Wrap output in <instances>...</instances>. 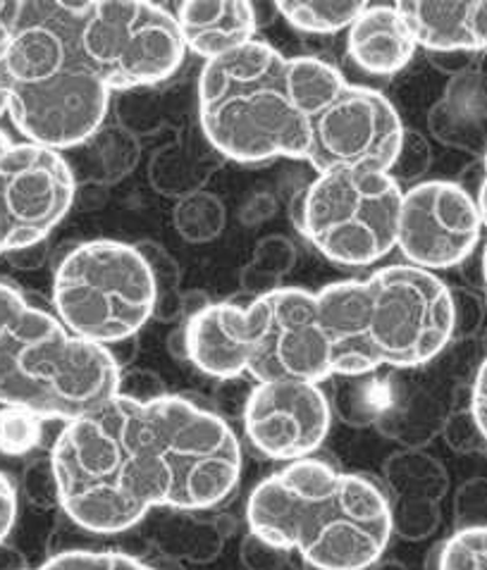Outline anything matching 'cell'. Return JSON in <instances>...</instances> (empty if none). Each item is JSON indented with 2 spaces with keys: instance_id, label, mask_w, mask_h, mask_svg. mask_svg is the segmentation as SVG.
I'll use <instances>...</instances> for the list:
<instances>
[{
  "instance_id": "cell-1",
  "label": "cell",
  "mask_w": 487,
  "mask_h": 570,
  "mask_svg": "<svg viewBox=\"0 0 487 570\" xmlns=\"http://www.w3.org/2000/svg\"><path fill=\"white\" fill-rule=\"evenodd\" d=\"M60 511L113 538L156 509L208 511L237 490L242 446L208 401L167 394L150 404L115 396L67 423L50 449Z\"/></svg>"
},
{
  "instance_id": "cell-2",
  "label": "cell",
  "mask_w": 487,
  "mask_h": 570,
  "mask_svg": "<svg viewBox=\"0 0 487 570\" xmlns=\"http://www.w3.org/2000/svg\"><path fill=\"white\" fill-rule=\"evenodd\" d=\"M344 75L311 56H282L261 39L204 65L196 81L198 125L227 160H311Z\"/></svg>"
},
{
  "instance_id": "cell-3",
  "label": "cell",
  "mask_w": 487,
  "mask_h": 570,
  "mask_svg": "<svg viewBox=\"0 0 487 570\" xmlns=\"http://www.w3.org/2000/svg\"><path fill=\"white\" fill-rule=\"evenodd\" d=\"M246 523L315 570H368L392 540L388 492L323 459H301L263 478L249 494Z\"/></svg>"
},
{
  "instance_id": "cell-4",
  "label": "cell",
  "mask_w": 487,
  "mask_h": 570,
  "mask_svg": "<svg viewBox=\"0 0 487 570\" xmlns=\"http://www.w3.org/2000/svg\"><path fill=\"white\" fill-rule=\"evenodd\" d=\"M318 296V321L332 377L411 371L451 344V294L438 275L413 265L380 267L363 279L332 282Z\"/></svg>"
},
{
  "instance_id": "cell-5",
  "label": "cell",
  "mask_w": 487,
  "mask_h": 570,
  "mask_svg": "<svg viewBox=\"0 0 487 570\" xmlns=\"http://www.w3.org/2000/svg\"><path fill=\"white\" fill-rule=\"evenodd\" d=\"M81 8L84 0H27L6 60L14 127L60 154L106 125L113 100L81 46Z\"/></svg>"
},
{
  "instance_id": "cell-6",
  "label": "cell",
  "mask_w": 487,
  "mask_h": 570,
  "mask_svg": "<svg viewBox=\"0 0 487 570\" xmlns=\"http://www.w3.org/2000/svg\"><path fill=\"white\" fill-rule=\"evenodd\" d=\"M120 367L106 346L77 337L27 296L0 330V404L43 421H79L117 396Z\"/></svg>"
},
{
  "instance_id": "cell-7",
  "label": "cell",
  "mask_w": 487,
  "mask_h": 570,
  "mask_svg": "<svg viewBox=\"0 0 487 570\" xmlns=\"http://www.w3.org/2000/svg\"><path fill=\"white\" fill-rule=\"evenodd\" d=\"M156 282L134 244L94 239L56 261L53 311L77 337L110 346L154 321Z\"/></svg>"
},
{
  "instance_id": "cell-8",
  "label": "cell",
  "mask_w": 487,
  "mask_h": 570,
  "mask_svg": "<svg viewBox=\"0 0 487 570\" xmlns=\"http://www.w3.org/2000/svg\"><path fill=\"white\" fill-rule=\"evenodd\" d=\"M405 189L366 167L318 175L290 200V220L318 254L342 267H366L397 246Z\"/></svg>"
},
{
  "instance_id": "cell-9",
  "label": "cell",
  "mask_w": 487,
  "mask_h": 570,
  "mask_svg": "<svg viewBox=\"0 0 487 570\" xmlns=\"http://www.w3.org/2000/svg\"><path fill=\"white\" fill-rule=\"evenodd\" d=\"M81 46L113 94L158 87L187 56L175 14L148 0H84Z\"/></svg>"
},
{
  "instance_id": "cell-10",
  "label": "cell",
  "mask_w": 487,
  "mask_h": 570,
  "mask_svg": "<svg viewBox=\"0 0 487 570\" xmlns=\"http://www.w3.org/2000/svg\"><path fill=\"white\" fill-rule=\"evenodd\" d=\"M232 330L246 361V377L261 382L332 380L330 348L318 321V296L282 287L251 304L232 301Z\"/></svg>"
},
{
  "instance_id": "cell-11",
  "label": "cell",
  "mask_w": 487,
  "mask_h": 570,
  "mask_svg": "<svg viewBox=\"0 0 487 570\" xmlns=\"http://www.w3.org/2000/svg\"><path fill=\"white\" fill-rule=\"evenodd\" d=\"M483 229L478 200L457 181H421L401 198L397 248L413 267L447 271L474 256Z\"/></svg>"
},
{
  "instance_id": "cell-12",
  "label": "cell",
  "mask_w": 487,
  "mask_h": 570,
  "mask_svg": "<svg viewBox=\"0 0 487 570\" xmlns=\"http://www.w3.org/2000/svg\"><path fill=\"white\" fill-rule=\"evenodd\" d=\"M75 175L60 150L39 144H14L0 163V217L8 229V250L46 242L72 210Z\"/></svg>"
},
{
  "instance_id": "cell-13",
  "label": "cell",
  "mask_w": 487,
  "mask_h": 570,
  "mask_svg": "<svg viewBox=\"0 0 487 570\" xmlns=\"http://www.w3.org/2000/svg\"><path fill=\"white\" fill-rule=\"evenodd\" d=\"M242 423L261 456L288 463L311 459L332 425L330 396L318 382H261L249 394Z\"/></svg>"
},
{
  "instance_id": "cell-14",
  "label": "cell",
  "mask_w": 487,
  "mask_h": 570,
  "mask_svg": "<svg viewBox=\"0 0 487 570\" xmlns=\"http://www.w3.org/2000/svg\"><path fill=\"white\" fill-rule=\"evenodd\" d=\"M440 382L430 380L428 365L395 371L384 377V406L376 430L405 449H426L447 421Z\"/></svg>"
},
{
  "instance_id": "cell-15",
  "label": "cell",
  "mask_w": 487,
  "mask_h": 570,
  "mask_svg": "<svg viewBox=\"0 0 487 570\" xmlns=\"http://www.w3.org/2000/svg\"><path fill=\"white\" fill-rule=\"evenodd\" d=\"M397 10L409 22L416 43L428 53H480L487 50V0H405Z\"/></svg>"
},
{
  "instance_id": "cell-16",
  "label": "cell",
  "mask_w": 487,
  "mask_h": 570,
  "mask_svg": "<svg viewBox=\"0 0 487 570\" xmlns=\"http://www.w3.org/2000/svg\"><path fill=\"white\" fill-rule=\"evenodd\" d=\"M175 20L187 53L206 62L256 41L259 20L246 0H187L175 8Z\"/></svg>"
},
{
  "instance_id": "cell-17",
  "label": "cell",
  "mask_w": 487,
  "mask_h": 570,
  "mask_svg": "<svg viewBox=\"0 0 487 570\" xmlns=\"http://www.w3.org/2000/svg\"><path fill=\"white\" fill-rule=\"evenodd\" d=\"M416 37L397 6H368L349 27L347 50L361 72L392 77L416 56Z\"/></svg>"
},
{
  "instance_id": "cell-18",
  "label": "cell",
  "mask_w": 487,
  "mask_h": 570,
  "mask_svg": "<svg viewBox=\"0 0 487 570\" xmlns=\"http://www.w3.org/2000/svg\"><path fill=\"white\" fill-rule=\"evenodd\" d=\"M223 156L206 139L204 129L196 122H184L177 139L156 148L148 160V184L160 196L182 200L204 191L208 179L223 165Z\"/></svg>"
},
{
  "instance_id": "cell-19",
  "label": "cell",
  "mask_w": 487,
  "mask_h": 570,
  "mask_svg": "<svg viewBox=\"0 0 487 570\" xmlns=\"http://www.w3.org/2000/svg\"><path fill=\"white\" fill-rule=\"evenodd\" d=\"M232 301L211 304L204 313L184 323L189 363L221 382L246 377V361L232 330Z\"/></svg>"
},
{
  "instance_id": "cell-20",
  "label": "cell",
  "mask_w": 487,
  "mask_h": 570,
  "mask_svg": "<svg viewBox=\"0 0 487 570\" xmlns=\"http://www.w3.org/2000/svg\"><path fill=\"white\" fill-rule=\"evenodd\" d=\"M67 165L77 184L115 187L134 173L142 160V141L120 125H104L87 141L67 150Z\"/></svg>"
},
{
  "instance_id": "cell-21",
  "label": "cell",
  "mask_w": 487,
  "mask_h": 570,
  "mask_svg": "<svg viewBox=\"0 0 487 570\" xmlns=\"http://www.w3.org/2000/svg\"><path fill=\"white\" fill-rule=\"evenodd\" d=\"M146 540L156 554L182 563H213L223 554L227 538L215 515L201 518L198 511H173L150 518Z\"/></svg>"
},
{
  "instance_id": "cell-22",
  "label": "cell",
  "mask_w": 487,
  "mask_h": 570,
  "mask_svg": "<svg viewBox=\"0 0 487 570\" xmlns=\"http://www.w3.org/2000/svg\"><path fill=\"white\" fill-rule=\"evenodd\" d=\"M382 480L390 501H435L449 490L445 465L423 449H399L382 463Z\"/></svg>"
},
{
  "instance_id": "cell-23",
  "label": "cell",
  "mask_w": 487,
  "mask_h": 570,
  "mask_svg": "<svg viewBox=\"0 0 487 570\" xmlns=\"http://www.w3.org/2000/svg\"><path fill=\"white\" fill-rule=\"evenodd\" d=\"M275 8L294 29L325 37V33H338L342 29L349 31L368 3H361V0H280Z\"/></svg>"
},
{
  "instance_id": "cell-24",
  "label": "cell",
  "mask_w": 487,
  "mask_h": 570,
  "mask_svg": "<svg viewBox=\"0 0 487 570\" xmlns=\"http://www.w3.org/2000/svg\"><path fill=\"white\" fill-rule=\"evenodd\" d=\"M110 110L115 112V125H120L134 137H154L173 122L171 104L158 87H139L113 94Z\"/></svg>"
},
{
  "instance_id": "cell-25",
  "label": "cell",
  "mask_w": 487,
  "mask_h": 570,
  "mask_svg": "<svg viewBox=\"0 0 487 570\" xmlns=\"http://www.w3.org/2000/svg\"><path fill=\"white\" fill-rule=\"evenodd\" d=\"M330 406L351 428L376 425L384 406V380L376 375L332 377Z\"/></svg>"
},
{
  "instance_id": "cell-26",
  "label": "cell",
  "mask_w": 487,
  "mask_h": 570,
  "mask_svg": "<svg viewBox=\"0 0 487 570\" xmlns=\"http://www.w3.org/2000/svg\"><path fill=\"white\" fill-rule=\"evenodd\" d=\"M173 225L184 242L208 244L223 234L227 225V208L221 198L204 189L175 200Z\"/></svg>"
},
{
  "instance_id": "cell-27",
  "label": "cell",
  "mask_w": 487,
  "mask_h": 570,
  "mask_svg": "<svg viewBox=\"0 0 487 570\" xmlns=\"http://www.w3.org/2000/svg\"><path fill=\"white\" fill-rule=\"evenodd\" d=\"M43 417L20 406L0 409V454L27 456L41 444Z\"/></svg>"
},
{
  "instance_id": "cell-28",
  "label": "cell",
  "mask_w": 487,
  "mask_h": 570,
  "mask_svg": "<svg viewBox=\"0 0 487 570\" xmlns=\"http://www.w3.org/2000/svg\"><path fill=\"white\" fill-rule=\"evenodd\" d=\"M392 534L407 542H423L442 523L440 504L435 501H390Z\"/></svg>"
},
{
  "instance_id": "cell-29",
  "label": "cell",
  "mask_w": 487,
  "mask_h": 570,
  "mask_svg": "<svg viewBox=\"0 0 487 570\" xmlns=\"http://www.w3.org/2000/svg\"><path fill=\"white\" fill-rule=\"evenodd\" d=\"M440 570H487V528L455 530L440 542Z\"/></svg>"
},
{
  "instance_id": "cell-30",
  "label": "cell",
  "mask_w": 487,
  "mask_h": 570,
  "mask_svg": "<svg viewBox=\"0 0 487 570\" xmlns=\"http://www.w3.org/2000/svg\"><path fill=\"white\" fill-rule=\"evenodd\" d=\"M37 570H156L142 557L127 554L120 549L108 551H72L46 559Z\"/></svg>"
},
{
  "instance_id": "cell-31",
  "label": "cell",
  "mask_w": 487,
  "mask_h": 570,
  "mask_svg": "<svg viewBox=\"0 0 487 570\" xmlns=\"http://www.w3.org/2000/svg\"><path fill=\"white\" fill-rule=\"evenodd\" d=\"M432 165V148L421 131L405 129L401 137V146L395 165L390 167V177L399 184V187H413L421 184V177L430 170Z\"/></svg>"
},
{
  "instance_id": "cell-32",
  "label": "cell",
  "mask_w": 487,
  "mask_h": 570,
  "mask_svg": "<svg viewBox=\"0 0 487 570\" xmlns=\"http://www.w3.org/2000/svg\"><path fill=\"white\" fill-rule=\"evenodd\" d=\"M22 494L33 509H60V484L50 456L33 459L22 473Z\"/></svg>"
},
{
  "instance_id": "cell-33",
  "label": "cell",
  "mask_w": 487,
  "mask_h": 570,
  "mask_svg": "<svg viewBox=\"0 0 487 570\" xmlns=\"http://www.w3.org/2000/svg\"><path fill=\"white\" fill-rule=\"evenodd\" d=\"M296 258H299V250L290 237H284V234H267V237H263L256 244L251 263H254L265 275L282 282L284 275H290L294 271Z\"/></svg>"
},
{
  "instance_id": "cell-34",
  "label": "cell",
  "mask_w": 487,
  "mask_h": 570,
  "mask_svg": "<svg viewBox=\"0 0 487 570\" xmlns=\"http://www.w3.org/2000/svg\"><path fill=\"white\" fill-rule=\"evenodd\" d=\"M455 528H487V478L466 480L455 494Z\"/></svg>"
},
{
  "instance_id": "cell-35",
  "label": "cell",
  "mask_w": 487,
  "mask_h": 570,
  "mask_svg": "<svg viewBox=\"0 0 487 570\" xmlns=\"http://www.w3.org/2000/svg\"><path fill=\"white\" fill-rule=\"evenodd\" d=\"M134 248L139 250V256L144 258L150 277L156 282V289L160 292H177L182 289V267L177 258L167 250L160 242L154 239H142L134 244Z\"/></svg>"
},
{
  "instance_id": "cell-36",
  "label": "cell",
  "mask_w": 487,
  "mask_h": 570,
  "mask_svg": "<svg viewBox=\"0 0 487 570\" xmlns=\"http://www.w3.org/2000/svg\"><path fill=\"white\" fill-rule=\"evenodd\" d=\"M442 438L447 446L451 451H457V454H476V451L487 449V442L471 413V406L449 411L447 421L442 425Z\"/></svg>"
},
{
  "instance_id": "cell-37",
  "label": "cell",
  "mask_w": 487,
  "mask_h": 570,
  "mask_svg": "<svg viewBox=\"0 0 487 570\" xmlns=\"http://www.w3.org/2000/svg\"><path fill=\"white\" fill-rule=\"evenodd\" d=\"M240 557L246 570H296L292 561V551L273 547L271 542L261 540L259 534H254L251 530L242 540Z\"/></svg>"
},
{
  "instance_id": "cell-38",
  "label": "cell",
  "mask_w": 487,
  "mask_h": 570,
  "mask_svg": "<svg viewBox=\"0 0 487 570\" xmlns=\"http://www.w3.org/2000/svg\"><path fill=\"white\" fill-rule=\"evenodd\" d=\"M451 294V342H466L474 337L483 323V306L476 294L449 287Z\"/></svg>"
},
{
  "instance_id": "cell-39",
  "label": "cell",
  "mask_w": 487,
  "mask_h": 570,
  "mask_svg": "<svg viewBox=\"0 0 487 570\" xmlns=\"http://www.w3.org/2000/svg\"><path fill=\"white\" fill-rule=\"evenodd\" d=\"M167 392L165 380L146 367H127L120 373V387H117V396H125L137 401V404H150V401L163 399Z\"/></svg>"
},
{
  "instance_id": "cell-40",
  "label": "cell",
  "mask_w": 487,
  "mask_h": 570,
  "mask_svg": "<svg viewBox=\"0 0 487 570\" xmlns=\"http://www.w3.org/2000/svg\"><path fill=\"white\" fill-rule=\"evenodd\" d=\"M277 208H280V204L271 191L251 194L240 208V223L246 227H259V225L271 220V217H275Z\"/></svg>"
},
{
  "instance_id": "cell-41",
  "label": "cell",
  "mask_w": 487,
  "mask_h": 570,
  "mask_svg": "<svg viewBox=\"0 0 487 570\" xmlns=\"http://www.w3.org/2000/svg\"><path fill=\"white\" fill-rule=\"evenodd\" d=\"M17 521V490L6 473H0V544H6Z\"/></svg>"
},
{
  "instance_id": "cell-42",
  "label": "cell",
  "mask_w": 487,
  "mask_h": 570,
  "mask_svg": "<svg viewBox=\"0 0 487 570\" xmlns=\"http://www.w3.org/2000/svg\"><path fill=\"white\" fill-rule=\"evenodd\" d=\"M22 0H0V70L6 67L8 50L14 37V24L20 17Z\"/></svg>"
},
{
  "instance_id": "cell-43",
  "label": "cell",
  "mask_w": 487,
  "mask_h": 570,
  "mask_svg": "<svg viewBox=\"0 0 487 570\" xmlns=\"http://www.w3.org/2000/svg\"><path fill=\"white\" fill-rule=\"evenodd\" d=\"M48 256H50L48 239L39 242V244L25 246V248L8 250V254H6V258L17 267V271H39V267L46 265Z\"/></svg>"
},
{
  "instance_id": "cell-44",
  "label": "cell",
  "mask_w": 487,
  "mask_h": 570,
  "mask_svg": "<svg viewBox=\"0 0 487 570\" xmlns=\"http://www.w3.org/2000/svg\"><path fill=\"white\" fill-rule=\"evenodd\" d=\"M468 406H471V413H474L476 423L487 442V356L478 365V373H476L474 387H471V404Z\"/></svg>"
},
{
  "instance_id": "cell-45",
  "label": "cell",
  "mask_w": 487,
  "mask_h": 570,
  "mask_svg": "<svg viewBox=\"0 0 487 570\" xmlns=\"http://www.w3.org/2000/svg\"><path fill=\"white\" fill-rule=\"evenodd\" d=\"M154 321L171 325V323H184V301H182V289L177 292H160L156 296V306H154Z\"/></svg>"
},
{
  "instance_id": "cell-46",
  "label": "cell",
  "mask_w": 487,
  "mask_h": 570,
  "mask_svg": "<svg viewBox=\"0 0 487 570\" xmlns=\"http://www.w3.org/2000/svg\"><path fill=\"white\" fill-rule=\"evenodd\" d=\"M108 187H100V184H77L75 204L77 210H100L108 204Z\"/></svg>"
},
{
  "instance_id": "cell-47",
  "label": "cell",
  "mask_w": 487,
  "mask_h": 570,
  "mask_svg": "<svg viewBox=\"0 0 487 570\" xmlns=\"http://www.w3.org/2000/svg\"><path fill=\"white\" fill-rule=\"evenodd\" d=\"M27 301V294L17 287L14 282L0 279V330L8 325L10 317L14 315V311L20 308Z\"/></svg>"
},
{
  "instance_id": "cell-48",
  "label": "cell",
  "mask_w": 487,
  "mask_h": 570,
  "mask_svg": "<svg viewBox=\"0 0 487 570\" xmlns=\"http://www.w3.org/2000/svg\"><path fill=\"white\" fill-rule=\"evenodd\" d=\"M106 348H108V354L113 356V361L117 363V367H120V373H123V371H127V367H132L134 358H137V354H139V337L115 342Z\"/></svg>"
},
{
  "instance_id": "cell-49",
  "label": "cell",
  "mask_w": 487,
  "mask_h": 570,
  "mask_svg": "<svg viewBox=\"0 0 487 570\" xmlns=\"http://www.w3.org/2000/svg\"><path fill=\"white\" fill-rule=\"evenodd\" d=\"M182 301H184V323H189L192 317L204 313L213 304L211 296L204 289H189V292L182 289Z\"/></svg>"
},
{
  "instance_id": "cell-50",
  "label": "cell",
  "mask_w": 487,
  "mask_h": 570,
  "mask_svg": "<svg viewBox=\"0 0 487 570\" xmlns=\"http://www.w3.org/2000/svg\"><path fill=\"white\" fill-rule=\"evenodd\" d=\"M167 351H171L173 358L177 363H187L189 361V354H187V327H184V323H179L171 332V337H167Z\"/></svg>"
},
{
  "instance_id": "cell-51",
  "label": "cell",
  "mask_w": 487,
  "mask_h": 570,
  "mask_svg": "<svg viewBox=\"0 0 487 570\" xmlns=\"http://www.w3.org/2000/svg\"><path fill=\"white\" fill-rule=\"evenodd\" d=\"M0 570H31L27 557L12 544H0Z\"/></svg>"
},
{
  "instance_id": "cell-52",
  "label": "cell",
  "mask_w": 487,
  "mask_h": 570,
  "mask_svg": "<svg viewBox=\"0 0 487 570\" xmlns=\"http://www.w3.org/2000/svg\"><path fill=\"white\" fill-rule=\"evenodd\" d=\"M478 208L483 215V225L487 229V150H485V179H483V187L478 194ZM483 279H485V289H487V242L483 248Z\"/></svg>"
},
{
  "instance_id": "cell-53",
  "label": "cell",
  "mask_w": 487,
  "mask_h": 570,
  "mask_svg": "<svg viewBox=\"0 0 487 570\" xmlns=\"http://www.w3.org/2000/svg\"><path fill=\"white\" fill-rule=\"evenodd\" d=\"M10 112V77H8V67L0 70V117Z\"/></svg>"
},
{
  "instance_id": "cell-54",
  "label": "cell",
  "mask_w": 487,
  "mask_h": 570,
  "mask_svg": "<svg viewBox=\"0 0 487 570\" xmlns=\"http://www.w3.org/2000/svg\"><path fill=\"white\" fill-rule=\"evenodd\" d=\"M144 561H146V563H150V566H154L156 570H184V563H182V561L167 559V557H163V554H156V557L144 559Z\"/></svg>"
},
{
  "instance_id": "cell-55",
  "label": "cell",
  "mask_w": 487,
  "mask_h": 570,
  "mask_svg": "<svg viewBox=\"0 0 487 570\" xmlns=\"http://www.w3.org/2000/svg\"><path fill=\"white\" fill-rule=\"evenodd\" d=\"M426 570H440V544H435L426 557Z\"/></svg>"
},
{
  "instance_id": "cell-56",
  "label": "cell",
  "mask_w": 487,
  "mask_h": 570,
  "mask_svg": "<svg viewBox=\"0 0 487 570\" xmlns=\"http://www.w3.org/2000/svg\"><path fill=\"white\" fill-rule=\"evenodd\" d=\"M12 139L8 137V131H3V129H0V163H3V158L10 154V150H12Z\"/></svg>"
},
{
  "instance_id": "cell-57",
  "label": "cell",
  "mask_w": 487,
  "mask_h": 570,
  "mask_svg": "<svg viewBox=\"0 0 487 570\" xmlns=\"http://www.w3.org/2000/svg\"><path fill=\"white\" fill-rule=\"evenodd\" d=\"M373 570H409V568L399 561H380L373 566Z\"/></svg>"
},
{
  "instance_id": "cell-58",
  "label": "cell",
  "mask_w": 487,
  "mask_h": 570,
  "mask_svg": "<svg viewBox=\"0 0 487 570\" xmlns=\"http://www.w3.org/2000/svg\"><path fill=\"white\" fill-rule=\"evenodd\" d=\"M6 254H8V229H6L3 217H0V256Z\"/></svg>"
}]
</instances>
